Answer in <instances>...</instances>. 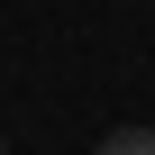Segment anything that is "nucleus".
I'll use <instances>...</instances> for the list:
<instances>
[{"mask_svg":"<svg viewBox=\"0 0 155 155\" xmlns=\"http://www.w3.org/2000/svg\"><path fill=\"white\" fill-rule=\"evenodd\" d=\"M101 155H155V128H110Z\"/></svg>","mask_w":155,"mask_h":155,"instance_id":"obj_1","label":"nucleus"},{"mask_svg":"<svg viewBox=\"0 0 155 155\" xmlns=\"http://www.w3.org/2000/svg\"><path fill=\"white\" fill-rule=\"evenodd\" d=\"M0 155H9V137H0Z\"/></svg>","mask_w":155,"mask_h":155,"instance_id":"obj_2","label":"nucleus"}]
</instances>
